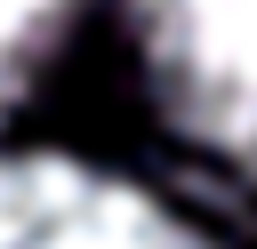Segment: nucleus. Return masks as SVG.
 Wrapping results in <instances>:
<instances>
[{
    "instance_id": "obj_1",
    "label": "nucleus",
    "mask_w": 257,
    "mask_h": 249,
    "mask_svg": "<svg viewBox=\"0 0 257 249\" xmlns=\"http://www.w3.org/2000/svg\"><path fill=\"white\" fill-rule=\"evenodd\" d=\"M128 48L169 137L257 193V0H128Z\"/></svg>"
},
{
    "instance_id": "obj_2",
    "label": "nucleus",
    "mask_w": 257,
    "mask_h": 249,
    "mask_svg": "<svg viewBox=\"0 0 257 249\" xmlns=\"http://www.w3.org/2000/svg\"><path fill=\"white\" fill-rule=\"evenodd\" d=\"M0 249H225L193 209L56 145L0 153Z\"/></svg>"
},
{
    "instance_id": "obj_3",
    "label": "nucleus",
    "mask_w": 257,
    "mask_h": 249,
    "mask_svg": "<svg viewBox=\"0 0 257 249\" xmlns=\"http://www.w3.org/2000/svg\"><path fill=\"white\" fill-rule=\"evenodd\" d=\"M88 0H0V120L32 96V80L48 72V56L72 40Z\"/></svg>"
}]
</instances>
